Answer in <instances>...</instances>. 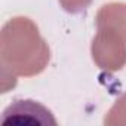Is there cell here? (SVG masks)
Masks as SVG:
<instances>
[{"mask_svg": "<svg viewBox=\"0 0 126 126\" xmlns=\"http://www.w3.org/2000/svg\"><path fill=\"white\" fill-rule=\"evenodd\" d=\"M50 61V49L42 37L39 27L28 16L8 19L0 33V67L2 88L8 79L34 77L46 70Z\"/></svg>", "mask_w": 126, "mask_h": 126, "instance_id": "6da1fadb", "label": "cell"}, {"mask_svg": "<svg viewBox=\"0 0 126 126\" xmlns=\"http://www.w3.org/2000/svg\"><path fill=\"white\" fill-rule=\"evenodd\" d=\"M92 59L104 71L114 73L126 65V42L116 33L96 28V34L91 45Z\"/></svg>", "mask_w": 126, "mask_h": 126, "instance_id": "7a4b0ae2", "label": "cell"}, {"mask_svg": "<svg viewBox=\"0 0 126 126\" xmlns=\"http://www.w3.org/2000/svg\"><path fill=\"white\" fill-rule=\"evenodd\" d=\"M3 125L16 126H55L58 122L52 111L33 99H15L2 116Z\"/></svg>", "mask_w": 126, "mask_h": 126, "instance_id": "3957f363", "label": "cell"}, {"mask_svg": "<svg viewBox=\"0 0 126 126\" xmlns=\"http://www.w3.org/2000/svg\"><path fill=\"white\" fill-rule=\"evenodd\" d=\"M96 28H104L116 33L126 42V3L110 2L99 8L95 16Z\"/></svg>", "mask_w": 126, "mask_h": 126, "instance_id": "277c9868", "label": "cell"}, {"mask_svg": "<svg viewBox=\"0 0 126 126\" xmlns=\"http://www.w3.org/2000/svg\"><path fill=\"white\" fill-rule=\"evenodd\" d=\"M105 126H126V94L117 98L114 105L105 113Z\"/></svg>", "mask_w": 126, "mask_h": 126, "instance_id": "5b68a950", "label": "cell"}, {"mask_svg": "<svg viewBox=\"0 0 126 126\" xmlns=\"http://www.w3.org/2000/svg\"><path fill=\"white\" fill-rule=\"evenodd\" d=\"M94 0H59L61 8L68 14H82L85 12Z\"/></svg>", "mask_w": 126, "mask_h": 126, "instance_id": "8992f818", "label": "cell"}]
</instances>
